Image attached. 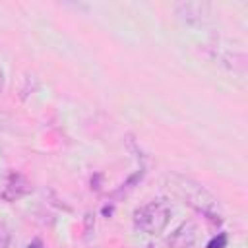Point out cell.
<instances>
[{
	"mask_svg": "<svg viewBox=\"0 0 248 248\" xmlns=\"http://www.w3.org/2000/svg\"><path fill=\"white\" fill-rule=\"evenodd\" d=\"M225 244H227V234H225V232H219L217 236H213V238L207 242L205 248H225Z\"/></svg>",
	"mask_w": 248,
	"mask_h": 248,
	"instance_id": "obj_4",
	"label": "cell"
},
{
	"mask_svg": "<svg viewBox=\"0 0 248 248\" xmlns=\"http://www.w3.org/2000/svg\"><path fill=\"white\" fill-rule=\"evenodd\" d=\"M174 190L186 200L188 205H192L196 211L203 213L207 219H211L213 223H221L223 221V211L217 203V200L200 184L188 180V178H180L174 176Z\"/></svg>",
	"mask_w": 248,
	"mask_h": 248,
	"instance_id": "obj_1",
	"label": "cell"
},
{
	"mask_svg": "<svg viewBox=\"0 0 248 248\" xmlns=\"http://www.w3.org/2000/svg\"><path fill=\"white\" fill-rule=\"evenodd\" d=\"M31 190H33V186L23 174H19L16 170L0 174V200L16 202V200L27 196Z\"/></svg>",
	"mask_w": 248,
	"mask_h": 248,
	"instance_id": "obj_3",
	"label": "cell"
},
{
	"mask_svg": "<svg viewBox=\"0 0 248 248\" xmlns=\"http://www.w3.org/2000/svg\"><path fill=\"white\" fill-rule=\"evenodd\" d=\"M27 248H45V244H43V242H41V240L37 238V240H33V242H31V244H29Z\"/></svg>",
	"mask_w": 248,
	"mask_h": 248,
	"instance_id": "obj_6",
	"label": "cell"
},
{
	"mask_svg": "<svg viewBox=\"0 0 248 248\" xmlns=\"http://www.w3.org/2000/svg\"><path fill=\"white\" fill-rule=\"evenodd\" d=\"M2 87H4V74H2V70H0V93H2Z\"/></svg>",
	"mask_w": 248,
	"mask_h": 248,
	"instance_id": "obj_7",
	"label": "cell"
},
{
	"mask_svg": "<svg viewBox=\"0 0 248 248\" xmlns=\"http://www.w3.org/2000/svg\"><path fill=\"white\" fill-rule=\"evenodd\" d=\"M10 244V231L0 223V248H8Z\"/></svg>",
	"mask_w": 248,
	"mask_h": 248,
	"instance_id": "obj_5",
	"label": "cell"
},
{
	"mask_svg": "<svg viewBox=\"0 0 248 248\" xmlns=\"http://www.w3.org/2000/svg\"><path fill=\"white\" fill-rule=\"evenodd\" d=\"M170 213L172 209L167 203V200H153L134 211V223L147 234H159L169 225Z\"/></svg>",
	"mask_w": 248,
	"mask_h": 248,
	"instance_id": "obj_2",
	"label": "cell"
}]
</instances>
